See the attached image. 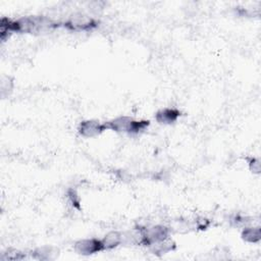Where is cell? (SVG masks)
I'll list each match as a JSON object with an SVG mask.
<instances>
[{
	"label": "cell",
	"mask_w": 261,
	"mask_h": 261,
	"mask_svg": "<svg viewBox=\"0 0 261 261\" xmlns=\"http://www.w3.org/2000/svg\"><path fill=\"white\" fill-rule=\"evenodd\" d=\"M104 124L106 130H112L118 133L137 135L144 132L149 126V120H136L130 116H118Z\"/></svg>",
	"instance_id": "6da1fadb"
},
{
	"label": "cell",
	"mask_w": 261,
	"mask_h": 261,
	"mask_svg": "<svg viewBox=\"0 0 261 261\" xmlns=\"http://www.w3.org/2000/svg\"><path fill=\"white\" fill-rule=\"evenodd\" d=\"M64 26L70 31L82 32L88 31L96 27V22L93 18L83 12H76L72 14L64 22Z\"/></svg>",
	"instance_id": "7a4b0ae2"
},
{
	"label": "cell",
	"mask_w": 261,
	"mask_h": 261,
	"mask_svg": "<svg viewBox=\"0 0 261 261\" xmlns=\"http://www.w3.org/2000/svg\"><path fill=\"white\" fill-rule=\"evenodd\" d=\"M144 232V239L145 243L144 246H150L151 244L158 242L162 240H164L170 237V228H166V226H149L143 228Z\"/></svg>",
	"instance_id": "3957f363"
},
{
	"label": "cell",
	"mask_w": 261,
	"mask_h": 261,
	"mask_svg": "<svg viewBox=\"0 0 261 261\" xmlns=\"http://www.w3.org/2000/svg\"><path fill=\"white\" fill-rule=\"evenodd\" d=\"M78 130L82 137L94 138L102 134L104 130H106V124H102L97 120H87L80 124Z\"/></svg>",
	"instance_id": "277c9868"
},
{
	"label": "cell",
	"mask_w": 261,
	"mask_h": 261,
	"mask_svg": "<svg viewBox=\"0 0 261 261\" xmlns=\"http://www.w3.org/2000/svg\"><path fill=\"white\" fill-rule=\"evenodd\" d=\"M74 251L83 256H89L100 251H103L101 240L98 239H83L76 242L74 245Z\"/></svg>",
	"instance_id": "5b68a950"
},
{
	"label": "cell",
	"mask_w": 261,
	"mask_h": 261,
	"mask_svg": "<svg viewBox=\"0 0 261 261\" xmlns=\"http://www.w3.org/2000/svg\"><path fill=\"white\" fill-rule=\"evenodd\" d=\"M180 112L174 108H164L156 112L155 120L162 124H172L176 122Z\"/></svg>",
	"instance_id": "8992f818"
},
{
	"label": "cell",
	"mask_w": 261,
	"mask_h": 261,
	"mask_svg": "<svg viewBox=\"0 0 261 261\" xmlns=\"http://www.w3.org/2000/svg\"><path fill=\"white\" fill-rule=\"evenodd\" d=\"M122 234L118 230H112L108 232L104 238L101 240L103 250H112L122 245Z\"/></svg>",
	"instance_id": "52a82bcc"
},
{
	"label": "cell",
	"mask_w": 261,
	"mask_h": 261,
	"mask_svg": "<svg viewBox=\"0 0 261 261\" xmlns=\"http://www.w3.org/2000/svg\"><path fill=\"white\" fill-rule=\"evenodd\" d=\"M150 251L155 255H164L176 249V243L168 238L155 242L149 246Z\"/></svg>",
	"instance_id": "ba28073f"
},
{
	"label": "cell",
	"mask_w": 261,
	"mask_h": 261,
	"mask_svg": "<svg viewBox=\"0 0 261 261\" xmlns=\"http://www.w3.org/2000/svg\"><path fill=\"white\" fill-rule=\"evenodd\" d=\"M242 239L248 243H258L261 239L260 226H245L242 232Z\"/></svg>",
	"instance_id": "9c48e42d"
},
{
	"label": "cell",
	"mask_w": 261,
	"mask_h": 261,
	"mask_svg": "<svg viewBox=\"0 0 261 261\" xmlns=\"http://www.w3.org/2000/svg\"><path fill=\"white\" fill-rule=\"evenodd\" d=\"M32 256L36 259H40V260H47V259H51L52 255L56 254L54 252V248L52 247H48V246H44L41 248L36 249L35 251L32 252Z\"/></svg>",
	"instance_id": "30bf717a"
},
{
	"label": "cell",
	"mask_w": 261,
	"mask_h": 261,
	"mask_svg": "<svg viewBox=\"0 0 261 261\" xmlns=\"http://www.w3.org/2000/svg\"><path fill=\"white\" fill-rule=\"evenodd\" d=\"M2 260H22L24 258V254L18 249L10 248L2 253Z\"/></svg>",
	"instance_id": "8fae6325"
},
{
	"label": "cell",
	"mask_w": 261,
	"mask_h": 261,
	"mask_svg": "<svg viewBox=\"0 0 261 261\" xmlns=\"http://www.w3.org/2000/svg\"><path fill=\"white\" fill-rule=\"evenodd\" d=\"M14 88V81L10 76H2V95L4 97L6 96V92L8 93L12 92Z\"/></svg>",
	"instance_id": "7c38bea8"
},
{
	"label": "cell",
	"mask_w": 261,
	"mask_h": 261,
	"mask_svg": "<svg viewBox=\"0 0 261 261\" xmlns=\"http://www.w3.org/2000/svg\"><path fill=\"white\" fill-rule=\"evenodd\" d=\"M249 168L252 172L254 174H259L260 172V162L257 158H251L249 162Z\"/></svg>",
	"instance_id": "4fadbf2b"
},
{
	"label": "cell",
	"mask_w": 261,
	"mask_h": 261,
	"mask_svg": "<svg viewBox=\"0 0 261 261\" xmlns=\"http://www.w3.org/2000/svg\"><path fill=\"white\" fill-rule=\"evenodd\" d=\"M195 224L198 228L200 230H205L208 226H210V222H208V220L206 218H198L196 222H195Z\"/></svg>",
	"instance_id": "5bb4252c"
},
{
	"label": "cell",
	"mask_w": 261,
	"mask_h": 261,
	"mask_svg": "<svg viewBox=\"0 0 261 261\" xmlns=\"http://www.w3.org/2000/svg\"><path fill=\"white\" fill-rule=\"evenodd\" d=\"M68 198H70V202H72V205H76V206L79 205V202H80V201H79V197H78L76 193L74 190H70V191L68 192Z\"/></svg>",
	"instance_id": "9a60e30c"
}]
</instances>
